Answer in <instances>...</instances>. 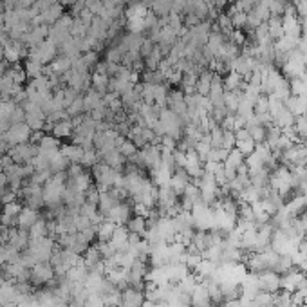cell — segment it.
<instances>
[{"mask_svg":"<svg viewBox=\"0 0 307 307\" xmlns=\"http://www.w3.org/2000/svg\"><path fill=\"white\" fill-rule=\"evenodd\" d=\"M92 175H94L96 186L100 188V192H107L114 188L119 177H121V173L111 168L109 165H105V163H96L92 167Z\"/></svg>","mask_w":307,"mask_h":307,"instance_id":"1","label":"cell"},{"mask_svg":"<svg viewBox=\"0 0 307 307\" xmlns=\"http://www.w3.org/2000/svg\"><path fill=\"white\" fill-rule=\"evenodd\" d=\"M18 195L22 197L26 206L33 208V210H38V208L45 206L44 204V188L40 184H34L31 181L22 186V190L18 192Z\"/></svg>","mask_w":307,"mask_h":307,"instance_id":"2","label":"cell"},{"mask_svg":"<svg viewBox=\"0 0 307 307\" xmlns=\"http://www.w3.org/2000/svg\"><path fill=\"white\" fill-rule=\"evenodd\" d=\"M31 136H33V130H31V127H29L28 123L24 121V123H15V125H11L9 130L4 134V138H6L7 145L11 148V146L22 145V143L31 141Z\"/></svg>","mask_w":307,"mask_h":307,"instance_id":"3","label":"cell"},{"mask_svg":"<svg viewBox=\"0 0 307 307\" xmlns=\"http://www.w3.org/2000/svg\"><path fill=\"white\" fill-rule=\"evenodd\" d=\"M7 154L11 156V159L17 163V165H29V163L34 159V156L38 154V145L28 141V143H22V145L11 146V148L7 150Z\"/></svg>","mask_w":307,"mask_h":307,"instance_id":"4","label":"cell"},{"mask_svg":"<svg viewBox=\"0 0 307 307\" xmlns=\"http://www.w3.org/2000/svg\"><path fill=\"white\" fill-rule=\"evenodd\" d=\"M127 138H129L138 148H145V146L150 145V143H159V138L154 134V130L145 127V125H136V127H132Z\"/></svg>","mask_w":307,"mask_h":307,"instance_id":"5","label":"cell"},{"mask_svg":"<svg viewBox=\"0 0 307 307\" xmlns=\"http://www.w3.org/2000/svg\"><path fill=\"white\" fill-rule=\"evenodd\" d=\"M56 273L55 268L51 262H36L31 268V279L29 282L34 285H44V284H51L55 280Z\"/></svg>","mask_w":307,"mask_h":307,"instance_id":"6","label":"cell"},{"mask_svg":"<svg viewBox=\"0 0 307 307\" xmlns=\"http://www.w3.org/2000/svg\"><path fill=\"white\" fill-rule=\"evenodd\" d=\"M132 212H134V208L130 206L129 202H117L116 206L112 208L111 212L107 213L105 219H109V221H112L114 224H117V226H123V224H127L130 221V215H132Z\"/></svg>","mask_w":307,"mask_h":307,"instance_id":"7","label":"cell"},{"mask_svg":"<svg viewBox=\"0 0 307 307\" xmlns=\"http://www.w3.org/2000/svg\"><path fill=\"white\" fill-rule=\"evenodd\" d=\"M24 112H26V123L31 127V130H42L44 129L47 119H45L44 111H42L36 103H28Z\"/></svg>","mask_w":307,"mask_h":307,"instance_id":"8","label":"cell"},{"mask_svg":"<svg viewBox=\"0 0 307 307\" xmlns=\"http://www.w3.org/2000/svg\"><path fill=\"white\" fill-rule=\"evenodd\" d=\"M145 291L138 287H125L121 291V307H143L145 304Z\"/></svg>","mask_w":307,"mask_h":307,"instance_id":"9","label":"cell"},{"mask_svg":"<svg viewBox=\"0 0 307 307\" xmlns=\"http://www.w3.org/2000/svg\"><path fill=\"white\" fill-rule=\"evenodd\" d=\"M258 289L275 295L280 289V275L277 271H264L258 275Z\"/></svg>","mask_w":307,"mask_h":307,"instance_id":"10","label":"cell"},{"mask_svg":"<svg viewBox=\"0 0 307 307\" xmlns=\"http://www.w3.org/2000/svg\"><path fill=\"white\" fill-rule=\"evenodd\" d=\"M190 306L192 307H213V302L208 295V287L206 285L199 284L194 289V293L190 295Z\"/></svg>","mask_w":307,"mask_h":307,"instance_id":"11","label":"cell"},{"mask_svg":"<svg viewBox=\"0 0 307 307\" xmlns=\"http://www.w3.org/2000/svg\"><path fill=\"white\" fill-rule=\"evenodd\" d=\"M101 159V163H105V165H109L111 168H114V170H121L125 165H127V157L123 156V154H119V150L117 148H114V150H109V152H103V154H98Z\"/></svg>","mask_w":307,"mask_h":307,"instance_id":"12","label":"cell"},{"mask_svg":"<svg viewBox=\"0 0 307 307\" xmlns=\"http://www.w3.org/2000/svg\"><path fill=\"white\" fill-rule=\"evenodd\" d=\"M152 173V183L156 184L157 188H161V186H168L170 184V179H172V170L167 168L165 165H159V167L152 168L150 170Z\"/></svg>","mask_w":307,"mask_h":307,"instance_id":"13","label":"cell"},{"mask_svg":"<svg viewBox=\"0 0 307 307\" xmlns=\"http://www.w3.org/2000/svg\"><path fill=\"white\" fill-rule=\"evenodd\" d=\"M38 219H40L38 210H33V208H29V206H24L22 212L18 213V224L17 226L20 229H28L29 231V228H31V226H33Z\"/></svg>","mask_w":307,"mask_h":307,"instance_id":"14","label":"cell"},{"mask_svg":"<svg viewBox=\"0 0 307 307\" xmlns=\"http://www.w3.org/2000/svg\"><path fill=\"white\" fill-rule=\"evenodd\" d=\"M116 228H117V224H114L112 221H109V219H103V221L96 226V239H98V242H111Z\"/></svg>","mask_w":307,"mask_h":307,"instance_id":"15","label":"cell"},{"mask_svg":"<svg viewBox=\"0 0 307 307\" xmlns=\"http://www.w3.org/2000/svg\"><path fill=\"white\" fill-rule=\"evenodd\" d=\"M190 183H192V177L186 172H184L183 168H177V170L172 173V179H170V186H172L173 190L177 192V195H181V194H183V190Z\"/></svg>","mask_w":307,"mask_h":307,"instance_id":"16","label":"cell"},{"mask_svg":"<svg viewBox=\"0 0 307 307\" xmlns=\"http://www.w3.org/2000/svg\"><path fill=\"white\" fill-rule=\"evenodd\" d=\"M60 152L63 154V157H65L69 163H73V165H80V161H82L85 150L80 145H76V143H69V145H61Z\"/></svg>","mask_w":307,"mask_h":307,"instance_id":"17","label":"cell"},{"mask_svg":"<svg viewBox=\"0 0 307 307\" xmlns=\"http://www.w3.org/2000/svg\"><path fill=\"white\" fill-rule=\"evenodd\" d=\"M51 134L55 136L56 140H65V138H71V136L74 134V123L69 121V119H61V121H58V123L53 125Z\"/></svg>","mask_w":307,"mask_h":307,"instance_id":"18","label":"cell"},{"mask_svg":"<svg viewBox=\"0 0 307 307\" xmlns=\"http://www.w3.org/2000/svg\"><path fill=\"white\" fill-rule=\"evenodd\" d=\"M49 237V223L45 219L40 217L36 223L29 228V239L31 240H38V239H45Z\"/></svg>","mask_w":307,"mask_h":307,"instance_id":"19","label":"cell"},{"mask_svg":"<svg viewBox=\"0 0 307 307\" xmlns=\"http://www.w3.org/2000/svg\"><path fill=\"white\" fill-rule=\"evenodd\" d=\"M127 228L132 235H140V237H145L146 231H148V223H146L145 217H140V215H136L132 217L127 223Z\"/></svg>","mask_w":307,"mask_h":307,"instance_id":"20","label":"cell"},{"mask_svg":"<svg viewBox=\"0 0 307 307\" xmlns=\"http://www.w3.org/2000/svg\"><path fill=\"white\" fill-rule=\"evenodd\" d=\"M84 262L85 266L89 269H92L94 266L103 262V257H101L100 250H98V246H89L87 248V251H85V257H84Z\"/></svg>","mask_w":307,"mask_h":307,"instance_id":"21","label":"cell"},{"mask_svg":"<svg viewBox=\"0 0 307 307\" xmlns=\"http://www.w3.org/2000/svg\"><path fill=\"white\" fill-rule=\"evenodd\" d=\"M60 148H61L60 140H56L55 136H44L38 143V152H45V154L56 152V150H60Z\"/></svg>","mask_w":307,"mask_h":307,"instance_id":"22","label":"cell"},{"mask_svg":"<svg viewBox=\"0 0 307 307\" xmlns=\"http://www.w3.org/2000/svg\"><path fill=\"white\" fill-rule=\"evenodd\" d=\"M116 148L119 150V154H123L127 159H130V157H134L136 154H138V146H136L129 138H127V140H125V138H119Z\"/></svg>","mask_w":307,"mask_h":307,"instance_id":"23","label":"cell"},{"mask_svg":"<svg viewBox=\"0 0 307 307\" xmlns=\"http://www.w3.org/2000/svg\"><path fill=\"white\" fill-rule=\"evenodd\" d=\"M246 130L250 132V138H251L255 143H264L266 141V127L264 125H253V123H246Z\"/></svg>","mask_w":307,"mask_h":307,"instance_id":"24","label":"cell"},{"mask_svg":"<svg viewBox=\"0 0 307 307\" xmlns=\"http://www.w3.org/2000/svg\"><path fill=\"white\" fill-rule=\"evenodd\" d=\"M295 119H296L295 114H293V112H289L284 107V109H282V112H280L279 116L273 119V123L277 125V127H280V129H285V127H293V125H295Z\"/></svg>","mask_w":307,"mask_h":307,"instance_id":"25","label":"cell"},{"mask_svg":"<svg viewBox=\"0 0 307 307\" xmlns=\"http://www.w3.org/2000/svg\"><path fill=\"white\" fill-rule=\"evenodd\" d=\"M246 161V157L240 154L237 148H233V150H229L228 157H226V161L223 163L224 167H229V168H235V170H239L242 165H244Z\"/></svg>","mask_w":307,"mask_h":307,"instance_id":"26","label":"cell"},{"mask_svg":"<svg viewBox=\"0 0 307 307\" xmlns=\"http://www.w3.org/2000/svg\"><path fill=\"white\" fill-rule=\"evenodd\" d=\"M235 148H237V150H239L244 157H248L250 154L255 152L257 143H255L251 138H248V140H239V141H235Z\"/></svg>","mask_w":307,"mask_h":307,"instance_id":"27","label":"cell"},{"mask_svg":"<svg viewBox=\"0 0 307 307\" xmlns=\"http://www.w3.org/2000/svg\"><path fill=\"white\" fill-rule=\"evenodd\" d=\"M240 85H242V76H240L239 73H231L226 76V80H224V89L226 90H239L240 89Z\"/></svg>","mask_w":307,"mask_h":307,"instance_id":"28","label":"cell"},{"mask_svg":"<svg viewBox=\"0 0 307 307\" xmlns=\"http://www.w3.org/2000/svg\"><path fill=\"white\" fill-rule=\"evenodd\" d=\"M253 112L255 114H269V96H258L255 105H253Z\"/></svg>","mask_w":307,"mask_h":307,"instance_id":"29","label":"cell"},{"mask_svg":"<svg viewBox=\"0 0 307 307\" xmlns=\"http://www.w3.org/2000/svg\"><path fill=\"white\" fill-rule=\"evenodd\" d=\"M98 159H100V156H98L96 148H90V150H85L84 152V157H82L80 165H82V167H90V168H92L96 163H98Z\"/></svg>","mask_w":307,"mask_h":307,"instance_id":"30","label":"cell"},{"mask_svg":"<svg viewBox=\"0 0 307 307\" xmlns=\"http://www.w3.org/2000/svg\"><path fill=\"white\" fill-rule=\"evenodd\" d=\"M100 188L96 186V184H92L89 190L85 192V202H89V204H96L98 206V201H100Z\"/></svg>","mask_w":307,"mask_h":307,"instance_id":"31","label":"cell"},{"mask_svg":"<svg viewBox=\"0 0 307 307\" xmlns=\"http://www.w3.org/2000/svg\"><path fill=\"white\" fill-rule=\"evenodd\" d=\"M231 18V24H233V28H244L248 26V13H242V11H235L233 15H229Z\"/></svg>","mask_w":307,"mask_h":307,"instance_id":"32","label":"cell"},{"mask_svg":"<svg viewBox=\"0 0 307 307\" xmlns=\"http://www.w3.org/2000/svg\"><path fill=\"white\" fill-rule=\"evenodd\" d=\"M295 130L298 132L300 140L307 134V117L306 116H296V119H295Z\"/></svg>","mask_w":307,"mask_h":307,"instance_id":"33","label":"cell"},{"mask_svg":"<svg viewBox=\"0 0 307 307\" xmlns=\"http://www.w3.org/2000/svg\"><path fill=\"white\" fill-rule=\"evenodd\" d=\"M223 148H226V150H233L235 148V132H231V130H224Z\"/></svg>","mask_w":307,"mask_h":307,"instance_id":"34","label":"cell"},{"mask_svg":"<svg viewBox=\"0 0 307 307\" xmlns=\"http://www.w3.org/2000/svg\"><path fill=\"white\" fill-rule=\"evenodd\" d=\"M82 111H84V101H82V100H74L73 103L69 105V114H71L73 117L78 116Z\"/></svg>","mask_w":307,"mask_h":307,"instance_id":"35","label":"cell"},{"mask_svg":"<svg viewBox=\"0 0 307 307\" xmlns=\"http://www.w3.org/2000/svg\"><path fill=\"white\" fill-rule=\"evenodd\" d=\"M246 42V38H244V34L240 33L239 29L237 31H233L231 33V44H235V45H242Z\"/></svg>","mask_w":307,"mask_h":307,"instance_id":"36","label":"cell"},{"mask_svg":"<svg viewBox=\"0 0 307 307\" xmlns=\"http://www.w3.org/2000/svg\"><path fill=\"white\" fill-rule=\"evenodd\" d=\"M7 188H9V181H7L6 173L0 172V194H2L4 190H7Z\"/></svg>","mask_w":307,"mask_h":307,"instance_id":"37","label":"cell"},{"mask_svg":"<svg viewBox=\"0 0 307 307\" xmlns=\"http://www.w3.org/2000/svg\"><path fill=\"white\" fill-rule=\"evenodd\" d=\"M9 150V145H7L6 138H4V134H0V156L4 154V152Z\"/></svg>","mask_w":307,"mask_h":307,"instance_id":"38","label":"cell"},{"mask_svg":"<svg viewBox=\"0 0 307 307\" xmlns=\"http://www.w3.org/2000/svg\"><path fill=\"white\" fill-rule=\"evenodd\" d=\"M300 28H302V33H304V36H307V17H306V18H302Z\"/></svg>","mask_w":307,"mask_h":307,"instance_id":"39","label":"cell"},{"mask_svg":"<svg viewBox=\"0 0 307 307\" xmlns=\"http://www.w3.org/2000/svg\"><path fill=\"white\" fill-rule=\"evenodd\" d=\"M226 4H228V0H215V6L217 7H224Z\"/></svg>","mask_w":307,"mask_h":307,"instance_id":"40","label":"cell"},{"mask_svg":"<svg viewBox=\"0 0 307 307\" xmlns=\"http://www.w3.org/2000/svg\"><path fill=\"white\" fill-rule=\"evenodd\" d=\"M208 4H215V0H206Z\"/></svg>","mask_w":307,"mask_h":307,"instance_id":"41","label":"cell"},{"mask_svg":"<svg viewBox=\"0 0 307 307\" xmlns=\"http://www.w3.org/2000/svg\"><path fill=\"white\" fill-rule=\"evenodd\" d=\"M2 206H4V204H2V202H0V210H2Z\"/></svg>","mask_w":307,"mask_h":307,"instance_id":"42","label":"cell"}]
</instances>
